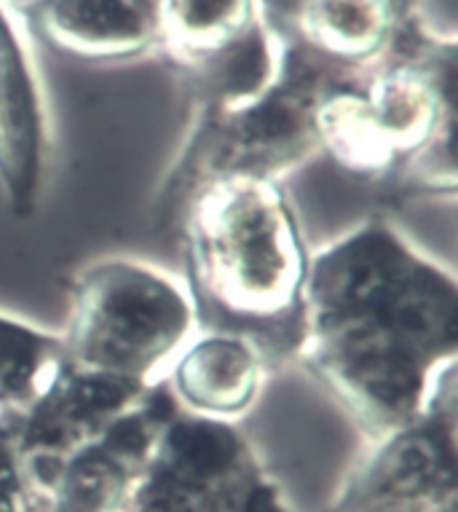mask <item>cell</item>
Masks as SVG:
<instances>
[{
  "mask_svg": "<svg viewBox=\"0 0 458 512\" xmlns=\"http://www.w3.org/2000/svg\"><path fill=\"white\" fill-rule=\"evenodd\" d=\"M458 362V282L392 218L311 252L295 368L370 440L418 419Z\"/></svg>",
  "mask_w": 458,
  "mask_h": 512,
  "instance_id": "6da1fadb",
  "label": "cell"
},
{
  "mask_svg": "<svg viewBox=\"0 0 458 512\" xmlns=\"http://www.w3.org/2000/svg\"><path fill=\"white\" fill-rule=\"evenodd\" d=\"M172 234L196 330L247 338L271 370L295 365L314 250L284 183L228 177L204 185Z\"/></svg>",
  "mask_w": 458,
  "mask_h": 512,
  "instance_id": "7a4b0ae2",
  "label": "cell"
},
{
  "mask_svg": "<svg viewBox=\"0 0 458 512\" xmlns=\"http://www.w3.org/2000/svg\"><path fill=\"white\" fill-rule=\"evenodd\" d=\"M453 70L400 65L365 89L325 86L314 108L319 153L397 196H456Z\"/></svg>",
  "mask_w": 458,
  "mask_h": 512,
  "instance_id": "3957f363",
  "label": "cell"
},
{
  "mask_svg": "<svg viewBox=\"0 0 458 512\" xmlns=\"http://www.w3.org/2000/svg\"><path fill=\"white\" fill-rule=\"evenodd\" d=\"M322 70L287 54L284 70L252 97L204 105L175 164L153 202L156 228H175L193 194L228 177H284L319 153L314 108L322 94Z\"/></svg>",
  "mask_w": 458,
  "mask_h": 512,
  "instance_id": "277c9868",
  "label": "cell"
},
{
  "mask_svg": "<svg viewBox=\"0 0 458 512\" xmlns=\"http://www.w3.org/2000/svg\"><path fill=\"white\" fill-rule=\"evenodd\" d=\"M193 333L196 314L183 279L110 255L73 277L59 338L73 368L153 387Z\"/></svg>",
  "mask_w": 458,
  "mask_h": 512,
  "instance_id": "5b68a950",
  "label": "cell"
},
{
  "mask_svg": "<svg viewBox=\"0 0 458 512\" xmlns=\"http://www.w3.org/2000/svg\"><path fill=\"white\" fill-rule=\"evenodd\" d=\"M124 512H295L239 424L169 413Z\"/></svg>",
  "mask_w": 458,
  "mask_h": 512,
  "instance_id": "8992f818",
  "label": "cell"
},
{
  "mask_svg": "<svg viewBox=\"0 0 458 512\" xmlns=\"http://www.w3.org/2000/svg\"><path fill=\"white\" fill-rule=\"evenodd\" d=\"M456 408V376H450L418 419L373 437L322 512H456Z\"/></svg>",
  "mask_w": 458,
  "mask_h": 512,
  "instance_id": "52a82bcc",
  "label": "cell"
},
{
  "mask_svg": "<svg viewBox=\"0 0 458 512\" xmlns=\"http://www.w3.org/2000/svg\"><path fill=\"white\" fill-rule=\"evenodd\" d=\"M175 408L167 387L156 384L105 435L59 462L27 467L35 488V512H124L153 437Z\"/></svg>",
  "mask_w": 458,
  "mask_h": 512,
  "instance_id": "ba28073f",
  "label": "cell"
},
{
  "mask_svg": "<svg viewBox=\"0 0 458 512\" xmlns=\"http://www.w3.org/2000/svg\"><path fill=\"white\" fill-rule=\"evenodd\" d=\"M49 169V113L17 30L0 9V196L11 218H35Z\"/></svg>",
  "mask_w": 458,
  "mask_h": 512,
  "instance_id": "9c48e42d",
  "label": "cell"
},
{
  "mask_svg": "<svg viewBox=\"0 0 458 512\" xmlns=\"http://www.w3.org/2000/svg\"><path fill=\"white\" fill-rule=\"evenodd\" d=\"M153 387L97 376L67 362L41 400L14 419L25 464L59 462L75 448L97 440L126 413H132Z\"/></svg>",
  "mask_w": 458,
  "mask_h": 512,
  "instance_id": "30bf717a",
  "label": "cell"
},
{
  "mask_svg": "<svg viewBox=\"0 0 458 512\" xmlns=\"http://www.w3.org/2000/svg\"><path fill=\"white\" fill-rule=\"evenodd\" d=\"M274 370L258 346L234 333L196 330L169 362L161 384L180 411L242 424L266 392Z\"/></svg>",
  "mask_w": 458,
  "mask_h": 512,
  "instance_id": "8fae6325",
  "label": "cell"
},
{
  "mask_svg": "<svg viewBox=\"0 0 458 512\" xmlns=\"http://www.w3.org/2000/svg\"><path fill=\"white\" fill-rule=\"evenodd\" d=\"M276 17L300 38L292 49L306 62L359 65L386 46L392 14L386 0H268Z\"/></svg>",
  "mask_w": 458,
  "mask_h": 512,
  "instance_id": "7c38bea8",
  "label": "cell"
},
{
  "mask_svg": "<svg viewBox=\"0 0 458 512\" xmlns=\"http://www.w3.org/2000/svg\"><path fill=\"white\" fill-rule=\"evenodd\" d=\"M156 33L183 65L201 70L207 89L247 43L266 35L255 22L252 0H161Z\"/></svg>",
  "mask_w": 458,
  "mask_h": 512,
  "instance_id": "4fadbf2b",
  "label": "cell"
},
{
  "mask_svg": "<svg viewBox=\"0 0 458 512\" xmlns=\"http://www.w3.org/2000/svg\"><path fill=\"white\" fill-rule=\"evenodd\" d=\"M30 17L49 43L78 57H134L153 41L140 0H33Z\"/></svg>",
  "mask_w": 458,
  "mask_h": 512,
  "instance_id": "5bb4252c",
  "label": "cell"
},
{
  "mask_svg": "<svg viewBox=\"0 0 458 512\" xmlns=\"http://www.w3.org/2000/svg\"><path fill=\"white\" fill-rule=\"evenodd\" d=\"M67 365L59 333L0 311V413H27Z\"/></svg>",
  "mask_w": 458,
  "mask_h": 512,
  "instance_id": "9a60e30c",
  "label": "cell"
},
{
  "mask_svg": "<svg viewBox=\"0 0 458 512\" xmlns=\"http://www.w3.org/2000/svg\"><path fill=\"white\" fill-rule=\"evenodd\" d=\"M0 512H35V488L14 419H0Z\"/></svg>",
  "mask_w": 458,
  "mask_h": 512,
  "instance_id": "2e32d148",
  "label": "cell"
}]
</instances>
